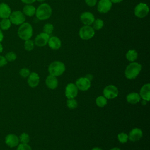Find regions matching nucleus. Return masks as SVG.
<instances>
[{"label": "nucleus", "mask_w": 150, "mask_h": 150, "mask_svg": "<svg viewBox=\"0 0 150 150\" xmlns=\"http://www.w3.org/2000/svg\"><path fill=\"white\" fill-rule=\"evenodd\" d=\"M52 13L51 6L46 3L40 4L37 9H36L35 15L39 20L44 21L49 19Z\"/></svg>", "instance_id": "obj_1"}, {"label": "nucleus", "mask_w": 150, "mask_h": 150, "mask_svg": "<svg viewBox=\"0 0 150 150\" xmlns=\"http://www.w3.org/2000/svg\"><path fill=\"white\" fill-rule=\"evenodd\" d=\"M142 69L141 65L137 62H131L125 70V76L127 79L132 80L135 79L139 74Z\"/></svg>", "instance_id": "obj_2"}, {"label": "nucleus", "mask_w": 150, "mask_h": 150, "mask_svg": "<svg viewBox=\"0 0 150 150\" xmlns=\"http://www.w3.org/2000/svg\"><path fill=\"white\" fill-rule=\"evenodd\" d=\"M18 36L23 40L30 39L33 35V28L28 22H24L20 25L18 30Z\"/></svg>", "instance_id": "obj_3"}, {"label": "nucleus", "mask_w": 150, "mask_h": 150, "mask_svg": "<svg viewBox=\"0 0 150 150\" xmlns=\"http://www.w3.org/2000/svg\"><path fill=\"white\" fill-rule=\"evenodd\" d=\"M66 70L64 64L60 61H54L51 63L48 67V71L50 75L57 77L63 74Z\"/></svg>", "instance_id": "obj_4"}, {"label": "nucleus", "mask_w": 150, "mask_h": 150, "mask_svg": "<svg viewBox=\"0 0 150 150\" xmlns=\"http://www.w3.org/2000/svg\"><path fill=\"white\" fill-rule=\"evenodd\" d=\"M94 29L90 25H84L79 32V36L83 40H89L94 36Z\"/></svg>", "instance_id": "obj_5"}, {"label": "nucleus", "mask_w": 150, "mask_h": 150, "mask_svg": "<svg viewBox=\"0 0 150 150\" xmlns=\"http://www.w3.org/2000/svg\"><path fill=\"white\" fill-rule=\"evenodd\" d=\"M9 19L11 23L15 25H21L25 21V15L20 11H15L11 12Z\"/></svg>", "instance_id": "obj_6"}, {"label": "nucleus", "mask_w": 150, "mask_h": 150, "mask_svg": "<svg viewBox=\"0 0 150 150\" xmlns=\"http://www.w3.org/2000/svg\"><path fill=\"white\" fill-rule=\"evenodd\" d=\"M149 13V7L145 3H139L134 8V15L139 18H143Z\"/></svg>", "instance_id": "obj_7"}, {"label": "nucleus", "mask_w": 150, "mask_h": 150, "mask_svg": "<svg viewBox=\"0 0 150 150\" xmlns=\"http://www.w3.org/2000/svg\"><path fill=\"white\" fill-rule=\"evenodd\" d=\"M103 95L107 99H113L118 95V90L114 85H108L103 90Z\"/></svg>", "instance_id": "obj_8"}, {"label": "nucleus", "mask_w": 150, "mask_h": 150, "mask_svg": "<svg viewBox=\"0 0 150 150\" xmlns=\"http://www.w3.org/2000/svg\"><path fill=\"white\" fill-rule=\"evenodd\" d=\"M112 2L110 0H100L97 4V11L101 13H106L110 11Z\"/></svg>", "instance_id": "obj_9"}, {"label": "nucleus", "mask_w": 150, "mask_h": 150, "mask_svg": "<svg viewBox=\"0 0 150 150\" xmlns=\"http://www.w3.org/2000/svg\"><path fill=\"white\" fill-rule=\"evenodd\" d=\"M49 38L50 36L49 35L44 32H41L36 36L34 43L39 47L45 46L47 44Z\"/></svg>", "instance_id": "obj_10"}, {"label": "nucleus", "mask_w": 150, "mask_h": 150, "mask_svg": "<svg viewBox=\"0 0 150 150\" xmlns=\"http://www.w3.org/2000/svg\"><path fill=\"white\" fill-rule=\"evenodd\" d=\"M78 94V88L75 84L69 83L68 84L65 88V96L66 97L69 98H74Z\"/></svg>", "instance_id": "obj_11"}, {"label": "nucleus", "mask_w": 150, "mask_h": 150, "mask_svg": "<svg viewBox=\"0 0 150 150\" xmlns=\"http://www.w3.org/2000/svg\"><path fill=\"white\" fill-rule=\"evenodd\" d=\"M76 86L78 90L81 91H87L91 86V82L86 77H80L76 81Z\"/></svg>", "instance_id": "obj_12"}, {"label": "nucleus", "mask_w": 150, "mask_h": 150, "mask_svg": "<svg viewBox=\"0 0 150 150\" xmlns=\"http://www.w3.org/2000/svg\"><path fill=\"white\" fill-rule=\"evenodd\" d=\"M5 142L10 148H14L19 145V137L14 134H9L5 138Z\"/></svg>", "instance_id": "obj_13"}, {"label": "nucleus", "mask_w": 150, "mask_h": 150, "mask_svg": "<svg viewBox=\"0 0 150 150\" xmlns=\"http://www.w3.org/2000/svg\"><path fill=\"white\" fill-rule=\"evenodd\" d=\"M81 22L84 25H91L93 24L95 18L94 15L90 12H83L80 16Z\"/></svg>", "instance_id": "obj_14"}, {"label": "nucleus", "mask_w": 150, "mask_h": 150, "mask_svg": "<svg viewBox=\"0 0 150 150\" xmlns=\"http://www.w3.org/2000/svg\"><path fill=\"white\" fill-rule=\"evenodd\" d=\"M143 135V133L142 130L138 128H133L129 133L128 139L131 141L135 142L139 140Z\"/></svg>", "instance_id": "obj_15"}, {"label": "nucleus", "mask_w": 150, "mask_h": 150, "mask_svg": "<svg viewBox=\"0 0 150 150\" xmlns=\"http://www.w3.org/2000/svg\"><path fill=\"white\" fill-rule=\"evenodd\" d=\"M40 78L39 74L36 72H32L30 73L28 79V85L32 88L37 87L39 83Z\"/></svg>", "instance_id": "obj_16"}, {"label": "nucleus", "mask_w": 150, "mask_h": 150, "mask_svg": "<svg viewBox=\"0 0 150 150\" xmlns=\"http://www.w3.org/2000/svg\"><path fill=\"white\" fill-rule=\"evenodd\" d=\"M139 96L142 100L149 101L150 100V84L147 83L144 84L140 89Z\"/></svg>", "instance_id": "obj_17"}, {"label": "nucleus", "mask_w": 150, "mask_h": 150, "mask_svg": "<svg viewBox=\"0 0 150 150\" xmlns=\"http://www.w3.org/2000/svg\"><path fill=\"white\" fill-rule=\"evenodd\" d=\"M11 9L9 6L4 2L0 4V18L2 19L4 18H9L11 13Z\"/></svg>", "instance_id": "obj_18"}, {"label": "nucleus", "mask_w": 150, "mask_h": 150, "mask_svg": "<svg viewBox=\"0 0 150 150\" xmlns=\"http://www.w3.org/2000/svg\"><path fill=\"white\" fill-rule=\"evenodd\" d=\"M47 44L49 47L53 50H57L62 46L60 39L57 36H52L49 38Z\"/></svg>", "instance_id": "obj_19"}, {"label": "nucleus", "mask_w": 150, "mask_h": 150, "mask_svg": "<svg viewBox=\"0 0 150 150\" xmlns=\"http://www.w3.org/2000/svg\"><path fill=\"white\" fill-rule=\"evenodd\" d=\"M45 83L46 86L52 90H54L57 88L58 86V80L56 78V77L52 76V75H49L45 80Z\"/></svg>", "instance_id": "obj_20"}, {"label": "nucleus", "mask_w": 150, "mask_h": 150, "mask_svg": "<svg viewBox=\"0 0 150 150\" xmlns=\"http://www.w3.org/2000/svg\"><path fill=\"white\" fill-rule=\"evenodd\" d=\"M126 100L129 103L135 104L140 101L141 97L138 93L134 92L128 94L126 97Z\"/></svg>", "instance_id": "obj_21"}, {"label": "nucleus", "mask_w": 150, "mask_h": 150, "mask_svg": "<svg viewBox=\"0 0 150 150\" xmlns=\"http://www.w3.org/2000/svg\"><path fill=\"white\" fill-rule=\"evenodd\" d=\"M25 15L31 17L35 15L36 8L35 7L31 4H26L23 8V12Z\"/></svg>", "instance_id": "obj_22"}, {"label": "nucleus", "mask_w": 150, "mask_h": 150, "mask_svg": "<svg viewBox=\"0 0 150 150\" xmlns=\"http://www.w3.org/2000/svg\"><path fill=\"white\" fill-rule=\"evenodd\" d=\"M125 57H126V59L128 61H129L131 62H133L137 59L138 53L134 49H130L127 52V53L125 54Z\"/></svg>", "instance_id": "obj_23"}, {"label": "nucleus", "mask_w": 150, "mask_h": 150, "mask_svg": "<svg viewBox=\"0 0 150 150\" xmlns=\"http://www.w3.org/2000/svg\"><path fill=\"white\" fill-rule=\"evenodd\" d=\"M11 22L9 18H4L0 22V28L1 30H8L11 26Z\"/></svg>", "instance_id": "obj_24"}, {"label": "nucleus", "mask_w": 150, "mask_h": 150, "mask_svg": "<svg viewBox=\"0 0 150 150\" xmlns=\"http://www.w3.org/2000/svg\"><path fill=\"white\" fill-rule=\"evenodd\" d=\"M96 103L99 107H103L107 104V99L104 96H100L96 99Z\"/></svg>", "instance_id": "obj_25"}, {"label": "nucleus", "mask_w": 150, "mask_h": 150, "mask_svg": "<svg viewBox=\"0 0 150 150\" xmlns=\"http://www.w3.org/2000/svg\"><path fill=\"white\" fill-rule=\"evenodd\" d=\"M93 28L94 30H100L104 26V22L101 19H96L93 23Z\"/></svg>", "instance_id": "obj_26"}, {"label": "nucleus", "mask_w": 150, "mask_h": 150, "mask_svg": "<svg viewBox=\"0 0 150 150\" xmlns=\"http://www.w3.org/2000/svg\"><path fill=\"white\" fill-rule=\"evenodd\" d=\"M34 42L30 40V39L25 40L24 48L27 51H31L34 48Z\"/></svg>", "instance_id": "obj_27"}, {"label": "nucleus", "mask_w": 150, "mask_h": 150, "mask_svg": "<svg viewBox=\"0 0 150 150\" xmlns=\"http://www.w3.org/2000/svg\"><path fill=\"white\" fill-rule=\"evenodd\" d=\"M19 140L21 143L28 144L30 141V137L27 133L23 132L19 137Z\"/></svg>", "instance_id": "obj_28"}, {"label": "nucleus", "mask_w": 150, "mask_h": 150, "mask_svg": "<svg viewBox=\"0 0 150 150\" xmlns=\"http://www.w3.org/2000/svg\"><path fill=\"white\" fill-rule=\"evenodd\" d=\"M66 104H67V107L70 109H74L78 105V103L74 98H69V99H68L67 100Z\"/></svg>", "instance_id": "obj_29"}, {"label": "nucleus", "mask_w": 150, "mask_h": 150, "mask_svg": "<svg viewBox=\"0 0 150 150\" xmlns=\"http://www.w3.org/2000/svg\"><path fill=\"white\" fill-rule=\"evenodd\" d=\"M54 26L51 23H46L44 25L43 28V31L44 33H46V34L50 35L53 31Z\"/></svg>", "instance_id": "obj_30"}, {"label": "nucleus", "mask_w": 150, "mask_h": 150, "mask_svg": "<svg viewBox=\"0 0 150 150\" xmlns=\"http://www.w3.org/2000/svg\"><path fill=\"white\" fill-rule=\"evenodd\" d=\"M117 138L120 142L122 144H124L127 142L128 139V135L125 132H120L118 134Z\"/></svg>", "instance_id": "obj_31"}, {"label": "nucleus", "mask_w": 150, "mask_h": 150, "mask_svg": "<svg viewBox=\"0 0 150 150\" xmlns=\"http://www.w3.org/2000/svg\"><path fill=\"white\" fill-rule=\"evenodd\" d=\"M16 57L17 56H16V53L13 52H9L7 53L5 56V57L8 62L15 61L16 59Z\"/></svg>", "instance_id": "obj_32"}, {"label": "nucleus", "mask_w": 150, "mask_h": 150, "mask_svg": "<svg viewBox=\"0 0 150 150\" xmlns=\"http://www.w3.org/2000/svg\"><path fill=\"white\" fill-rule=\"evenodd\" d=\"M19 75L21 77H22L23 78H26V77H28L29 76L30 72V70L28 68L24 67V68L21 69L19 70Z\"/></svg>", "instance_id": "obj_33"}, {"label": "nucleus", "mask_w": 150, "mask_h": 150, "mask_svg": "<svg viewBox=\"0 0 150 150\" xmlns=\"http://www.w3.org/2000/svg\"><path fill=\"white\" fill-rule=\"evenodd\" d=\"M16 150H32V148L28 144L21 143L17 146Z\"/></svg>", "instance_id": "obj_34"}, {"label": "nucleus", "mask_w": 150, "mask_h": 150, "mask_svg": "<svg viewBox=\"0 0 150 150\" xmlns=\"http://www.w3.org/2000/svg\"><path fill=\"white\" fill-rule=\"evenodd\" d=\"M84 1L88 6L93 7L96 5L97 0H84Z\"/></svg>", "instance_id": "obj_35"}, {"label": "nucleus", "mask_w": 150, "mask_h": 150, "mask_svg": "<svg viewBox=\"0 0 150 150\" xmlns=\"http://www.w3.org/2000/svg\"><path fill=\"white\" fill-rule=\"evenodd\" d=\"M8 61L5 59V56L0 55V67H3L7 64Z\"/></svg>", "instance_id": "obj_36"}, {"label": "nucleus", "mask_w": 150, "mask_h": 150, "mask_svg": "<svg viewBox=\"0 0 150 150\" xmlns=\"http://www.w3.org/2000/svg\"><path fill=\"white\" fill-rule=\"evenodd\" d=\"M21 1L25 4H32L34 3L36 0H21Z\"/></svg>", "instance_id": "obj_37"}, {"label": "nucleus", "mask_w": 150, "mask_h": 150, "mask_svg": "<svg viewBox=\"0 0 150 150\" xmlns=\"http://www.w3.org/2000/svg\"><path fill=\"white\" fill-rule=\"evenodd\" d=\"M85 77H86V79H87L88 80H90V81H91V80H93V75L91 74H87L86 76Z\"/></svg>", "instance_id": "obj_38"}, {"label": "nucleus", "mask_w": 150, "mask_h": 150, "mask_svg": "<svg viewBox=\"0 0 150 150\" xmlns=\"http://www.w3.org/2000/svg\"><path fill=\"white\" fill-rule=\"evenodd\" d=\"M3 39H4V35L1 29L0 28V42H1L3 40Z\"/></svg>", "instance_id": "obj_39"}, {"label": "nucleus", "mask_w": 150, "mask_h": 150, "mask_svg": "<svg viewBox=\"0 0 150 150\" xmlns=\"http://www.w3.org/2000/svg\"><path fill=\"white\" fill-rule=\"evenodd\" d=\"M112 3L114 4H117V3H120L121 2H122L123 0H110Z\"/></svg>", "instance_id": "obj_40"}, {"label": "nucleus", "mask_w": 150, "mask_h": 150, "mask_svg": "<svg viewBox=\"0 0 150 150\" xmlns=\"http://www.w3.org/2000/svg\"><path fill=\"white\" fill-rule=\"evenodd\" d=\"M147 102L148 101H146V100H142V101H141V103H142V104L143 105H145L146 104V103H147Z\"/></svg>", "instance_id": "obj_41"}, {"label": "nucleus", "mask_w": 150, "mask_h": 150, "mask_svg": "<svg viewBox=\"0 0 150 150\" xmlns=\"http://www.w3.org/2000/svg\"><path fill=\"white\" fill-rule=\"evenodd\" d=\"M2 51H3V46H2V45L0 42V53H2Z\"/></svg>", "instance_id": "obj_42"}, {"label": "nucleus", "mask_w": 150, "mask_h": 150, "mask_svg": "<svg viewBox=\"0 0 150 150\" xmlns=\"http://www.w3.org/2000/svg\"><path fill=\"white\" fill-rule=\"evenodd\" d=\"M91 150H103V149L100 148H98V147H94Z\"/></svg>", "instance_id": "obj_43"}, {"label": "nucleus", "mask_w": 150, "mask_h": 150, "mask_svg": "<svg viewBox=\"0 0 150 150\" xmlns=\"http://www.w3.org/2000/svg\"><path fill=\"white\" fill-rule=\"evenodd\" d=\"M110 150H121L119 148H117V147H115V148H113L112 149H111Z\"/></svg>", "instance_id": "obj_44"}, {"label": "nucleus", "mask_w": 150, "mask_h": 150, "mask_svg": "<svg viewBox=\"0 0 150 150\" xmlns=\"http://www.w3.org/2000/svg\"><path fill=\"white\" fill-rule=\"evenodd\" d=\"M36 1H38L39 2H44L45 0H36Z\"/></svg>", "instance_id": "obj_45"}]
</instances>
